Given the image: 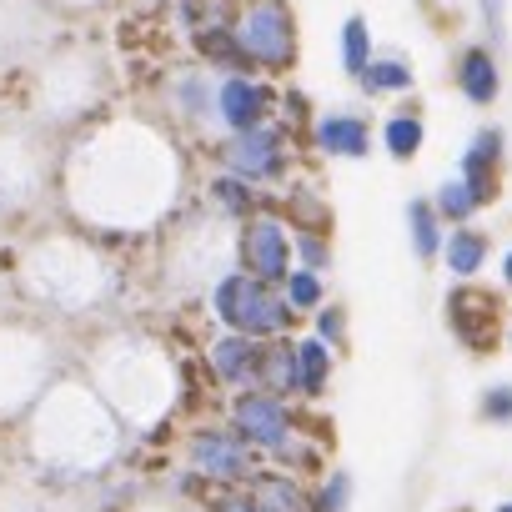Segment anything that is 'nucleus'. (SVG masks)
Instances as JSON below:
<instances>
[{
    "mask_svg": "<svg viewBox=\"0 0 512 512\" xmlns=\"http://www.w3.org/2000/svg\"><path fill=\"white\" fill-rule=\"evenodd\" d=\"M61 201L101 241L166 231L186 201L181 136L141 111L81 126L61 156Z\"/></svg>",
    "mask_w": 512,
    "mask_h": 512,
    "instance_id": "f257e3e1",
    "label": "nucleus"
},
{
    "mask_svg": "<svg viewBox=\"0 0 512 512\" xmlns=\"http://www.w3.org/2000/svg\"><path fill=\"white\" fill-rule=\"evenodd\" d=\"M21 297L51 317H91L121 297V267L101 251V236L86 226L46 231L16 262Z\"/></svg>",
    "mask_w": 512,
    "mask_h": 512,
    "instance_id": "f03ea898",
    "label": "nucleus"
},
{
    "mask_svg": "<svg viewBox=\"0 0 512 512\" xmlns=\"http://www.w3.org/2000/svg\"><path fill=\"white\" fill-rule=\"evenodd\" d=\"M121 442L126 427L91 382H56L31 412V447L51 472H101L116 462Z\"/></svg>",
    "mask_w": 512,
    "mask_h": 512,
    "instance_id": "7ed1b4c3",
    "label": "nucleus"
},
{
    "mask_svg": "<svg viewBox=\"0 0 512 512\" xmlns=\"http://www.w3.org/2000/svg\"><path fill=\"white\" fill-rule=\"evenodd\" d=\"M86 372H91V387L111 402V412L126 427H156L161 417H171V402L181 392L171 352L151 337H136V332L101 342L91 352Z\"/></svg>",
    "mask_w": 512,
    "mask_h": 512,
    "instance_id": "20e7f679",
    "label": "nucleus"
},
{
    "mask_svg": "<svg viewBox=\"0 0 512 512\" xmlns=\"http://www.w3.org/2000/svg\"><path fill=\"white\" fill-rule=\"evenodd\" d=\"M236 267V226L201 206L196 216H176L161 241V277L176 292H211L216 277Z\"/></svg>",
    "mask_w": 512,
    "mask_h": 512,
    "instance_id": "39448f33",
    "label": "nucleus"
},
{
    "mask_svg": "<svg viewBox=\"0 0 512 512\" xmlns=\"http://www.w3.org/2000/svg\"><path fill=\"white\" fill-rule=\"evenodd\" d=\"M206 312L221 332H241V337H282L292 332V307L282 297V287L262 282V277H251L241 267H231L226 277L211 282L206 292Z\"/></svg>",
    "mask_w": 512,
    "mask_h": 512,
    "instance_id": "423d86ee",
    "label": "nucleus"
},
{
    "mask_svg": "<svg viewBox=\"0 0 512 512\" xmlns=\"http://www.w3.org/2000/svg\"><path fill=\"white\" fill-rule=\"evenodd\" d=\"M231 31L246 51V66L262 76H292L297 56H302V26L292 0H236L231 11Z\"/></svg>",
    "mask_w": 512,
    "mask_h": 512,
    "instance_id": "0eeeda50",
    "label": "nucleus"
},
{
    "mask_svg": "<svg viewBox=\"0 0 512 512\" xmlns=\"http://www.w3.org/2000/svg\"><path fill=\"white\" fill-rule=\"evenodd\" d=\"M216 171H231L251 186H287L297 176V136L282 121L251 126V131H226L206 146Z\"/></svg>",
    "mask_w": 512,
    "mask_h": 512,
    "instance_id": "6e6552de",
    "label": "nucleus"
},
{
    "mask_svg": "<svg viewBox=\"0 0 512 512\" xmlns=\"http://www.w3.org/2000/svg\"><path fill=\"white\" fill-rule=\"evenodd\" d=\"M51 337L36 327L0 322V417H16L46 397L51 382Z\"/></svg>",
    "mask_w": 512,
    "mask_h": 512,
    "instance_id": "1a4fd4ad",
    "label": "nucleus"
},
{
    "mask_svg": "<svg viewBox=\"0 0 512 512\" xmlns=\"http://www.w3.org/2000/svg\"><path fill=\"white\" fill-rule=\"evenodd\" d=\"M161 121L176 136H191V141L211 146L221 136V121H216V71H206L201 61L176 66L161 81Z\"/></svg>",
    "mask_w": 512,
    "mask_h": 512,
    "instance_id": "9d476101",
    "label": "nucleus"
},
{
    "mask_svg": "<svg viewBox=\"0 0 512 512\" xmlns=\"http://www.w3.org/2000/svg\"><path fill=\"white\" fill-rule=\"evenodd\" d=\"M181 452H186L191 477L206 482V487H246L251 472H256V447L231 422H221V427H206V422L191 427Z\"/></svg>",
    "mask_w": 512,
    "mask_h": 512,
    "instance_id": "9b49d317",
    "label": "nucleus"
},
{
    "mask_svg": "<svg viewBox=\"0 0 512 512\" xmlns=\"http://www.w3.org/2000/svg\"><path fill=\"white\" fill-rule=\"evenodd\" d=\"M236 267L251 272V277H262L272 287L287 282V272L297 267V251H292V221L287 211L277 206H262L256 216H246L236 226Z\"/></svg>",
    "mask_w": 512,
    "mask_h": 512,
    "instance_id": "f8f14e48",
    "label": "nucleus"
},
{
    "mask_svg": "<svg viewBox=\"0 0 512 512\" xmlns=\"http://www.w3.org/2000/svg\"><path fill=\"white\" fill-rule=\"evenodd\" d=\"M226 422L256 447V452H282L292 437H297V417H292V402L267 392V387H246V392H231V407H226Z\"/></svg>",
    "mask_w": 512,
    "mask_h": 512,
    "instance_id": "ddd939ff",
    "label": "nucleus"
},
{
    "mask_svg": "<svg viewBox=\"0 0 512 512\" xmlns=\"http://www.w3.org/2000/svg\"><path fill=\"white\" fill-rule=\"evenodd\" d=\"M277 106H282V91L262 71H226V76H216V121H221V136L277 121Z\"/></svg>",
    "mask_w": 512,
    "mask_h": 512,
    "instance_id": "4468645a",
    "label": "nucleus"
},
{
    "mask_svg": "<svg viewBox=\"0 0 512 512\" xmlns=\"http://www.w3.org/2000/svg\"><path fill=\"white\" fill-rule=\"evenodd\" d=\"M447 332L467 347V352H492V342L507 332V312H502V292L477 287V282H457L447 292Z\"/></svg>",
    "mask_w": 512,
    "mask_h": 512,
    "instance_id": "2eb2a0df",
    "label": "nucleus"
},
{
    "mask_svg": "<svg viewBox=\"0 0 512 512\" xmlns=\"http://www.w3.org/2000/svg\"><path fill=\"white\" fill-rule=\"evenodd\" d=\"M307 146L322 161H367L372 146H377L372 111H357V106H327V111H317L312 116V131H307Z\"/></svg>",
    "mask_w": 512,
    "mask_h": 512,
    "instance_id": "dca6fc26",
    "label": "nucleus"
},
{
    "mask_svg": "<svg viewBox=\"0 0 512 512\" xmlns=\"http://www.w3.org/2000/svg\"><path fill=\"white\" fill-rule=\"evenodd\" d=\"M256 367H262V337H241V332H216L206 342V377L221 392H246L256 387Z\"/></svg>",
    "mask_w": 512,
    "mask_h": 512,
    "instance_id": "f3484780",
    "label": "nucleus"
},
{
    "mask_svg": "<svg viewBox=\"0 0 512 512\" xmlns=\"http://www.w3.org/2000/svg\"><path fill=\"white\" fill-rule=\"evenodd\" d=\"M46 186V171L36 161L31 146L21 141H0V221H11L21 216Z\"/></svg>",
    "mask_w": 512,
    "mask_h": 512,
    "instance_id": "a211bd4d",
    "label": "nucleus"
},
{
    "mask_svg": "<svg viewBox=\"0 0 512 512\" xmlns=\"http://www.w3.org/2000/svg\"><path fill=\"white\" fill-rule=\"evenodd\" d=\"M452 86L467 106H492L502 96V61H497V46L477 41V46H462L457 61H452Z\"/></svg>",
    "mask_w": 512,
    "mask_h": 512,
    "instance_id": "6ab92c4d",
    "label": "nucleus"
},
{
    "mask_svg": "<svg viewBox=\"0 0 512 512\" xmlns=\"http://www.w3.org/2000/svg\"><path fill=\"white\" fill-rule=\"evenodd\" d=\"M201 206H211L216 216H226L231 226H241L246 216H256V211L272 206V201H267V186H251V181L211 166V176L201 181Z\"/></svg>",
    "mask_w": 512,
    "mask_h": 512,
    "instance_id": "aec40b11",
    "label": "nucleus"
},
{
    "mask_svg": "<svg viewBox=\"0 0 512 512\" xmlns=\"http://www.w3.org/2000/svg\"><path fill=\"white\" fill-rule=\"evenodd\" d=\"M502 161H507V131H502V126H482V131H472V141L462 146L457 171H462L467 181H477L487 196H497Z\"/></svg>",
    "mask_w": 512,
    "mask_h": 512,
    "instance_id": "412c9836",
    "label": "nucleus"
},
{
    "mask_svg": "<svg viewBox=\"0 0 512 512\" xmlns=\"http://www.w3.org/2000/svg\"><path fill=\"white\" fill-rule=\"evenodd\" d=\"M246 492L262 502L267 512H317L312 507V492L302 487V477L292 467H256Z\"/></svg>",
    "mask_w": 512,
    "mask_h": 512,
    "instance_id": "4be33fe9",
    "label": "nucleus"
},
{
    "mask_svg": "<svg viewBox=\"0 0 512 512\" xmlns=\"http://www.w3.org/2000/svg\"><path fill=\"white\" fill-rule=\"evenodd\" d=\"M256 387H267L287 402L302 397V377H297V337L282 332V337H267L262 342V367H256Z\"/></svg>",
    "mask_w": 512,
    "mask_h": 512,
    "instance_id": "5701e85b",
    "label": "nucleus"
},
{
    "mask_svg": "<svg viewBox=\"0 0 512 512\" xmlns=\"http://www.w3.org/2000/svg\"><path fill=\"white\" fill-rule=\"evenodd\" d=\"M442 262L457 282H477L492 262V236L477 231V226H452L447 241H442Z\"/></svg>",
    "mask_w": 512,
    "mask_h": 512,
    "instance_id": "b1692460",
    "label": "nucleus"
},
{
    "mask_svg": "<svg viewBox=\"0 0 512 512\" xmlns=\"http://www.w3.org/2000/svg\"><path fill=\"white\" fill-rule=\"evenodd\" d=\"M492 196L477 186V181H467L462 171H452V176H442L437 181V191H432V206H437V216H442V226L452 231V226H472L477 216H482V206H487Z\"/></svg>",
    "mask_w": 512,
    "mask_h": 512,
    "instance_id": "393cba45",
    "label": "nucleus"
},
{
    "mask_svg": "<svg viewBox=\"0 0 512 512\" xmlns=\"http://www.w3.org/2000/svg\"><path fill=\"white\" fill-rule=\"evenodd\" d=\"M357 86H362V96L367 101H392V96H407L412 86H417V71H412V61L407 56H372L367 61V71L357 76Z\"/></svg>",
    "mask_w": 512,
    "mask_h": 512,
    "instance_id": "a878e982",
    "label": "nucleus"
},
{
    "mask_svg": "<svg viewBox=\"0 0 512 512\" xmlns=\"http://www.w3.org/2000/svg\"><path fill=\"white\" fill-rule=\"evenodd\" d=\"M332 372H337V352H332V347H327L317 332L297 337V377H302V397H307V402L327 397V387H332Z\"/></svg>",
    "mask_w": 512,
    "mask_h": 512,
    "instance_id": "bb28decb",
    "label": "nucleus"
},
{
    "mask_svg": "<svg viewBox=\"0 0 512 512\" xmlns=\"http://www.w3.org/2000/svg\"><path fill=\"white\" fill-rule=\"evenodd\" d=\"M407 241H412V251H417V262H442L447 226H442L432 196H412V201H407Z\"/></svg>",
    "mask_w": 512,
    "mask_h": 512,
    "instance_id": "cd10ccee",
    "label": "nucleus"
},
{
    "mask_svg": "<svg viewBox=\"0 0 512 512\" xmlns=\"http://www.w3.org/2000/svg\"><path fill=\"white\" fill-rule=\"evenodd\" d=\"M377 146H382L392 161H412V156L427 146V121H422V111L407 106V111L387 116V121L377 126Z\"/></svg>",
    "mask_w": 512,
    "mask_h": 512,
    "instance_id": "c85d7f7f",
    "label": "nucleus"
},
{
    "mask_svg": "<svg viewBox=\"0 0 512 512\" xmlns=\"http://www.w3.org/2000/svg\"><path fill=\"white\" fill-rule=\"evenodd\" d=\"M282 297L292 307V317H312L327 307V272H307V267H292L287 282H282Z\"/></svg>",
    "mask_w": 512,
    "mask_h": 512,
    "instance_id": "c756f323",
    "label": "nucleus"
},
{
    "mask_svg": "<svg viewBox=\"0 0 512 512\" xmlns=\"http://www.w3.org/2000/svg\"><path fill=\"white\" fill-rule=\"evenodd\" d=\"M337 51H342V71L357 81V76L367 71V61L377 56V41H372V26H367V16H347V21H342Z\"/></svg>",
    "mask_w": 512,
    "mask_h": 512,
    "instance_id": "7c9ffc66",
    "label": "nucleus"
},
{
    "mask_svg": "<svg viewBox=\"0 0 512 512\" xmlns=\"http://www.w3.org/2000/svg\"><path fill=\"white\" fill-rule=\"evenodd\" d=\"M292 251H297V267H307V272H332V231L292 226Z\"/></svg>",
    "mask_w": 512,
    "mask_h": 512,
    "instance_id": "2f4dec72",
    "label": "nucleus"
},
{
    "mask_svg": "<svg viewBox=\"0 0 512 512\" xmlns=\"http://www.w3.org/2000/svg\"><path fill=\"white\" fill-rule=\"evenodd\" d=\"M352 492H357L352 472H347V467H327L322 487L312 492V507H317V512H347V507H352Z\"/></svg>",
    "mask_w": 512,
    "mask_h": 512,
    "instance_id": "473e14b6",
    "label": "nucleus"
},
{
    "mask_svg": "<svg viewBox=\"0 0 512 512\" xmlns=\"http://www.w3.org/2000/svg\"><path fill=\"white\" fill-rule=\"evenodd\" d=\"M312 332L332 347V352H342L347 347V332H352V317H347V307L342 302H327L322 312H312Z\"/></svg>",
    "mask_w": 512,
    "mask_h": 512,
    "instance_id": "72a5a7b5",
    "label": "nucleus"
},
{
    "mask_svg": "<svg viewBox=\"0 0 512 512\" xmlns=\"http://www.w3.org/2000/svg\"><path fill=\"white\" fill-rule=\"evenodd\" d=\"M312 116H317V111H312V101H307L297 86H287V91H282V106H277V121H282V126L297 136V141H307V131H312Z\"/></svg>",
    "mask_w": 512,
    "mask_h": 512,
    "instance_id": "f704fd0d",
    "label": "nucleus"
},
{
    "mask_svg": "<svg viewBox=\"0 0 512 512\" xmlns=\"http://www.w3.org/2000/svg\"><path fill=\"white\" fill-rule=\"evenodd\" d=\"M477 417L487 427H507L512 422V382H492L482 397H477Z\"/></svg>",
    "mask_w": 512,
    "mask_h": 512,
    "instance_id": "c9c22d12",
    "label": "nucleus"
},
{
    "mask_svg": "<svg viewBox=\"0 0 512 512\" xmlns=\"http://www.w3.org/2000/svg\"><path fill=\"white\" fill-rule=\"evenodd\" d=\"M211 512H267V507L256 502V497H251L246 487H226V492H221V497L211 502Z\"/></svg>",
    "mask_w": 512,
    "mask_h": 512,
    "instance_id": "e433bc0d",
    "label": "nucleus"
},
{
    "mask_svg": "<svg viewBox=\"0 0 512 512\" xmlns=\"http://www.w3.org/2000/svg\"><path fill=\"white\" fill-rule=\"evenodd\" d=\"M497 272H502V287H507V292H512V246H507V251H502V262H497Z\"/></svg>",
    "mask_w": 512,
    "mask_h": 512,
    "instance_id": "4c0bfd02",
    "label": "nucleus"
},
{
    "mask_svg": "<svg viewBox=\"0 0 512 512\" xmlns=\"http://www.w3.org/2000/svg\"><path fill=\"white\" fill-rule=\"evenodd\" d=\"M502 337H507V352H512V317H507V332Z\"/></svg>",
    "mask_w": 512,
    "mask_h": 512,
    "instance_id": "58836bf2",
    "label": "nucleus"
},
{
    "mask_svg": "<svg viewBox=\"0 0 512 512\" xmlns=\"http://www.w3.org/2000/svg\"><path fill=\"white\" fill-rule=\"evenodd\" d=\"M497 512H512V502H497Z\"/></svg>",
    "mask_w": 512,
    "mask_h": 512,
    "instance_id": "ea45409f",
    "label": "nucleus"
}]
</instances>
